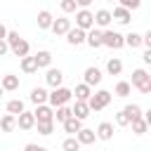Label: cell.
<instances>
[{
    "instance_id": "6da1fadb",
    "label": "cell",
    "mask_w": 151,
    "mask_h": 151,
    "mask_svg": "<svg viewBox=\"0 0 151 151\" xmlns=\"http://www.w3.org/2000/svg\"><path fill=\"white\" fill-rule=\"evenodd\" d=\"M71 97H73V92H71L68 87H57V90H52V92L47 94V101H50L52 109H59V106H68Z\"/></svg>"
},
{
    "instance_id": "7a4b0ae2",
    "label": "cell",
    "mask_w": 151,
    "mask_h": 151,
    "mask_svg": "<svg viewBox=\"0 0 151 151\" xmlns=\"http://www.w3.org/2000/svg\"><path fill=\"white\" fill-rule=\"evenodd\" d=\"M90 111H101L111 104V92L109 90H99V92H92V97L85 101Z\"/></svg>"
},
{
    "instance_id": "3957f363",
    "label": "cell",
    "mask_w": 151,
    "mask_h": 151,
    "mask_svg": "<svg viewBox=\"0 0 151 151\" xmlns=\"http://www.w3.org/2000/svg\"><path fill=\"white\" fill-rule=\"evenodd\" d=\"M132 85H134L142 94H149V92H151V76L146 73V68H134V71H132Z\"/></svg>"
},
{
    "instance_id": "277c9868",
    "label": "cell",
    "mask_w": 151,
    "mask_h": 151,
    "mask_svg": "<svg viewBox=\"0 0 151 151\" xmlns=\"http://www.w3.org/2000/svg\"><path fill=\"white\" fill-rule=\"evenodd\" d=\"M101 45H106L111 50H120L125 45L123 33H118V31H101Z\"/></svg>"
},
{
    "instance_id": "5b68a950",
    "label": "cell",
    "mask_w": 151,
    "mask_h": 151,
    "mask_svg": "<svg viewBox=\"0 0 151 151\" xmlns=\"http://www.w3.org/2000/svg\"><path fill=\"white\" fill-rule=\"evenodd\" d=\"M76 28H80V31H90V28H94V17H92V12L90 9H78L76 12Z\"/></svg>"
},
{
    "instance_id": "8992f818",
    "label": "cell",
    "mask_w": 151,
    "mask_h": 151,
    "mask_svg": "<svg viewBox=\"0 0 151 151\" xmlns=\"http://www.w3.org/2000/svg\"><path fill=\"white\" fill-rule=\"evenodd\" d=\"M33 118H35V123H54V109L42 104L33 111Z\"/></svg>"
},
{
    "instance_id": "52a82bcc",
    "label": "cell",
    "mask_w": 151,
    "mask_h": 151,
    "mask_svg": "<svg viewBox=\"0 0 151 151\" xmlns=\"http://www.w3.org/2000/svg\"><path fill=\"white\" fill-rule=\"evenodd\" d=\"M71 28H73V26H71V19H68V17H59V19L52 21V33H54V35H66Z\"/></svg>"
},
{
    "instance_id": "ba28073f",
    "label": "cell",
    "mask_w": 151,
    "mask_h": 151,
    "mask_svg": "<svg viewBox=\"0 0 151 151\" xmlns=\"http://www.w3.org/2000/svg\"><path fill=\"white\" fill-rule=\"evenodd\" d=\"M45 80H47V85H50L52 90H57V87H61V83H64V73H61L59 68H47Z\"/></svg>"
},
{
    "instance_id": "9c48e42d",
    "label": "cell",
    "mask_w": 151,
    "mask_h": 151,
    "mask_svg": "<svg viewBox=\"0 0 151 151\" xmlns=\"http://www.w3.org/2000/svg\"><path fill=\"white\" fill-rule=\"evenodd\" d=\"M83 78H85L83 83H85L87 87H92V85H99V83H101V71H99L97 66H87Z\"/></svg>"
},
{
    "instance_id": "30bf717a",
    "label": "cell",
    "mask_w": 151,
    "mask_h": 151,
    "mask_svg": "<svg viewBox=\"0 0 151 151\" xmlns=\"http://www.w3.org/2000/svg\"><path fill=\"white\" fill-rule=\"evenodd\" d=\"M0 87H2V92H14V90H19V76L5 73L2 80H0Z\"/></svg>"
},
{
    "instance_id": "8fae6325",
    "label": "cell",
    "mask_w": 151,
    "mask_h": 151,
    "mask_svg": "<svg viewBox=\"0 0 151 151\" xmlns=\"http://www.w3.org/2000/svg\"><path fill=\"white\" fill-rule=\"evenodd\" d=\"M17 127H19V130H33V127H35V118H33V113H31V111L19 113V116H17Z\"/></svg>"
},
{
    "instance_id": "7c38bea8",
    "label": "cell",
    "mask_w": 151,
    "mask_h": 151,
    "mask_svg": "<svg viewBox=\"0 0 151 151\" xmlns=\"http://www.w3.org/2000/svg\"><path fill=\"white\" fill-rule=\"evenodd\" d=\"M97 139H101V142H111L113 139V123H109V120H104V123H99V127H97Z\"/></svg>"
},
{
    "instance_id": "4fadbf2b",
    "label": "cell",
    "mask_w": 151,
    "mask_h": 151,
    "mask_svg": "<svg viewBox=\"0 0 151 151\" xmlns=\"http://www.w3.org/2000/svg\"><path fill=\"white\" fill-rule=\"evenodd\" d=\"M92 17H94V26H99V28H106V26L113 21V19H111V9H104V7L97 9Z\"/></svg>"
},
{
    "instance_id": "5bb4252c",
    "label": "cell",
    "mask_w": 151,
    "mask_h": 151,
    "mask_svg": "<svg viewBox=\"0 0 151 151\" xmlns=\"http://www.w3.org/2000/svg\"><path fill=\"white\" fill-rule=\"evenodd\" d=\"M85 42H87L92 50L101 47V31H99V28H90V31L85 33Z\"/></svg>"
},
{
    "instance_id": "9a60e30c",
    "label": "cell",
    "mask_w": 151,
    "mask_h": 151,
    "mask_svg": "<svg viewBox=\"0 0 151 151\" xmlns=\"http://www.w3.org/2000/svg\"><path fill=\"white\" fill-rule=\"evenodd\" d=\"M47 94H50V92H47L45 87H33V90H31V94H28V99H31L35 106H42V104L47 101Z\"/></svg>"
},
{
    "instance_id": "2e32d148",
    "label": "cell",
    "mask_w": 151,
    "mask_h": 151,
    "mask_svg": "<svg viewBox=\"0 0 151 151\" xmlns=\"http://www.w3.org/2000/svg\"><path fill=\"white\" fill-rule=\"evenodd\" d=\"M66 42L68 45H83L85 42V31H80V28H71L68 33H66Z\"/></svg>"
},
{
    "instance_id": "e0dca14e",
    "label": "cell",
    "mask_w": 151,
    "mask_h": 151,
    "mask_svg": "<svg viewBox=\"0 0 151 151\" xmlns=\"http://www.w3.org/2000/svg\"><path fill=\"white\" fill-rule=\"evenodd\" d=\"M71 113H73V118H78V120L83 123V120L90 116V109H87V104H85V101H76V104L71 106Z\"/></svg>"
},
{
    "instance_id": "ac0fdd59",
    "label": "cell",
    "mask_w": 151,
    "mask_h": 151,
    "mask_svg": "<svg viewBox=\"0 0 151 151\" xmlns=\"http://www.w3.org/2000/svg\"><path fill=\"white\" fill-rule=\"evenodd\" d=\"M76 139H78V144H80V146H87V144H92V142L97 139V134H94V130H90V127H83V130L76 134Z\"/></svg>"
},
{
    "instance_id": "d6986e66",
    "label": "cell",
    "mask_w": 151,
    "mask_h": 151,
    "mask_svg": "<svg viewBox=\"0 0 151 151\" xmlns=\"http://www.w3.org/2000/svg\"><path fill=\"white\" fill-rule=\"evenodd\" d=\"M111 19H116L118 24H123V26H125V24H130L132 14H130L127 9H123V7L118 5V7H113V12H111Z\"/></svg>"
},
{
    "instance_id": "ffe728a7",
    "label": "cell",
    "mask_w": 151,
    "mask_h": 151,
    "mask_svg": "<svg viewBox=\"0 0 151 151\" xmlns=\"http://www.w3.org/2000/svg\"><path fill=\"white\" fill-rule=\"evenodd\" d=\"M35 66L38 68H50V64H52V52H47V50H40L35 57Z\"/></svg>"
},
{
    "instance_id": "44dd1931",
    "label": "cell",
    "mask_w": 151,
    "mask_h": 151,
    "mask_svg": "<svg viewBox=\"0 0 151 151\" xmlns=\"http://www.w3.org/2000/svg\"><path fill=\"white\" fill-rule=\"evenodd\" d=\"M71 92L76 94V101H87V99L92 97V87H87L85 83L76 85V90H71Z\"/></svg>"
},
{
    "instance_id": "7402d4cb",
    "label": "cell",
    "mask_w": 151,
    "mask_h": 151,
    "mask_svg": "<svg viewBox=\"0 0 151 151\" xmlns=\"http://www.w3.org/2000/svg\"><path fill=\"white\" fill-rule=\"evenodd\" d=\"M61 125H64V130L68 132V137H76V134H78V132L83 130V123H80L78 118H73V116H71V118H68L66 123H61Z\"/></svg>"
},
{
    "instance_id": "603a6c76",
    "label": "cell",
    "mask_w": 151,
    "mask_h": 151,
    "mask_svg": "<svg viewBox=\"0 0 151 151\" xmlns=\"http://www.w3.org/2000/svg\"><path fill=\"white\" fill-rule=\"evenodd\" d=\"M123 113L127 116L130 123H132V120H139V118H142V106H139V104H127V106L123 109Z\"/></svg>"
},
{
    "instance_id": "cb8c5ba5",
    "label": "cell",
    "mask_w": 151,
    "mask_h": 151,
    "mask_svg": "<svg viewBox=\"0 0 151 151\" xmlns=\"http://www.w3.org/2000/svg\"><path fill=\"white\" fill-rule=\"evenodd\" d=\"M52 21H54V17L47 12V9H42V12H38V28H52Z\"/></svg>"
},
{
    "instance_id": "d4e9b609",
    "label": "cell",
    "mask_w": 151,
    "mask_h": 151,
    "mask_svg": "<svg viewBox=\"0 0 151 151\" xmlns=\"http://www.w3.org/2000/svg\"><path fill=\"white\" fill-rule=\"evenodd\" d=\"M12 52H14V57H21V59H24V57H28V52H31L28 40H24V38H21V40H19V42L12 47Z\"/></svg>"
},
{
    "instance_id": "484cf974",
    "label": "cell",
    "mask_w": 151,
    "mask_h": 151,
    "mask_svg": "<svg viewBox=\"0 0 151 151\" xmlns=\"http://www.w3.org/2000/svg\"><path fill=\"white\" fill-rule=\"evenodd\" d=\"M106 71H109L111 76H120V73H123V61H120L118 57H111V59L106 61Z\"/></svg>"
},
{
    "instance_id": "4316f807",
    "label": "cell",
    "mask_w": 151,
    "mask_h": 151,
    "mask_svg": "<svg viewBox=\"0 0 151 151\" xmlns=\"http://www.w3.org/2000/svg\"><path fill=\"white\" fill-rule=\"evenodd\" d=\"M24 111H26V109H24V101H21V99H9V101H7V113H9V116L17 118V116L24 113Z\"/></svg>"
},
{
    "instance_id": "83f0119b",
    "label": "cell",
    "mask_w": 151,
    "mask_h": 151,
    "mask_svg": "<svg viewBox=\"0 0 151 151\" xmlns=\"http://www.w3.org/2000/svg\"><path fill=\"white\" fill-rule=\"evenodd\" d=\"M14 127H17V118L9 116V113H5V116L0 118V130H2V132H12Z\"/></svg>"
},
{
    "instance_id": "f1b7e54d",
    "label": "cell",
    "mask_w": 151,
    "mask_h": 151,
    "mask_svg": "<svg viewBox=\"0 0 151 151\" xmlns=\"http://www.w3.org/2000/svg\"><path fill=\"white\" fill-rule=\"evenodd\" d=\"M130 92H132V85H130L127 80H118V83H116V90H113L116 97H127Z\"/></svg>"
},
{
    "instance_id": "f546056e",
    "label": "cell",
    "mask_w": 151,
    "mask_h": 151,
    "mask_svg": "<svg viewBox=\"0 0 151 151\" xmlns=\"http://www.w3.org/2000/svg\"><path fill=\"white\" fill-rule=\"evenodd\" d=\"M71 116H73V113H71V106H59V109H54V120H57V123H66Z\"/></svg>"
},
{
    "instance_id": "4dcf8cb0",
    "label": "cell",
    "mask_w": 151,
    "mask_h": 151,
    "mask_svg": "<svg viewBox=\"0 0 151 151\" xmlns=\"http://www.w3.org/2000/svg\"><path fill=\"white\" fill-rule=\"evenodd\" d=\"M123 40H125V45H127V47H132V50H134V47H142V35H139V33H134V31H132V33H127V35H123Z\"/></svg>"
},
{
    "instance_id": "1f68e13d",
    "label": "cell",
    "mask_w": 151,
    "mask_h": 151,
    "mask_svg": "<svg viewBox=\"0 0 151 151\" xmlns=\"http://www.w3.org/2000/svg\"><path fill=\"white\" fill-rule=\"evenodd\" d=\"M21 71H24V73H28V76H31V73H35V71H38L35 59H33V57H24V59H21Z\"/></svg>"
},
{
    "instance_id": "d6a6232c",
    "label": "cell",
    "mask_w": 151,
    "mask_h": 151,
    "mask_svg": "<svg viewBox=\"0 0 151 151\" xmlns=\"http://www.w3.org/2000/svg\"><path fill=\"white\" fill-rule=\"evenodd\" d=\"M130 125H132V132H134V134H144V132L149 130V123H146L144 118H139V120H132Z\"/></svg>"
},
{
    "instance_id": "836d02e7",
    "label": "cell",
    "mask_w": 151,
    "mask_h": 151,
    "mask_svg": "<svg viewBox=\"0 0 151 151\" xmlns=\"http://www.w3.org/2000/svg\"><path fill=\"white\" fill-rule=\"evenodd\" d=\"M61 149H64V151H80V144H78L76 137H66V139L61 142Z\"/></svg>"
},
{
    "instance_id": "e575fe53",
    "label": "cell",
    "mask_w": 151,
    "mask_h": 151,
    "mask_svg": "<svg viewBox=\"0 0 151 151\" xmlns=\"http://www.w3.org/2000/svg\"><path fill=\"white\" fill-rule=\"evenodd\" d=\"M35 127H38V132L45 134V137L54 132V123H35Z\"/></svg>"
},
{
    "instance_id": "d590c367",
    "label": "cell",
    "mask_w": 151,
    "mask_h": 151,
    "mask_svg": "<svg viewBox=\"0 0 151 151\" xmlns=\"http://www.w3.org/2000/svg\"><path fill=\"white\" fill-rule=\"evenodd\" d=\"M61 12H66V14H71V12H78V5H76V0H61Z\"/></svg>"
},
{
    "instance_id": "8d00e7d4",
    "label": "cell",
    "mask_w": 151,
    "mask_h": 151,
    "mask_svg": "<svg viewBox=\"0 0 151 151\" xmlns=\"http://www.w3.org/2000/svg\"><path fill=\"white\" fill-rule=\"evenodd\" d=\"M139 5H142L139 0H120V7H123V9H127V12H130V9H137Z\"/></svg>"
},
{
    "instance_id": "74e56055",
    "label": "cell",
    "mask_w": 151,
    "mask_h": 151,
    "mask_svg": "<svg viewBox=\"0 0 151 151\" xmlns=\"http://www.w3.org/2000/svg\"><path fill=\"white\" fill-rule=\"evenodd\" d=\"M116 125H120V127L130 125V120H127V116H125L123 111H118V113H116Z\"/></svg>"
},
{
    "instance_id": "f35d334b",
    "label": "cell",
    "mask_w": 151,
    "mask_h": 151,
    "mask_svg": "<svg viewBox=\"0 0 151 151\" xmlns=\"http://www.w3.org/2000/svg\"><path fill=\"white\" fill-rule=\"evenodd\" d=\"M24 151H47L45 146H40V144H26L24 146Z\"/></svg>"
},
{
    "instance_id": "ab89813d",
    "label": "cell",
    "mask_w": 151,
    "mask_h": 151,
    "mask_svg": "<svg viewBox=\"0 0 151 151\" xmlns=\"http://www.w3.org/2000/svg\"><path fill=\"white\" fill-rule=\"evenodd\" d=\"M142 45H144V47H149V50H151V31H149V33H144V35H142Z\"/></svg>"
},
{
    "instance_id": "60d3db41",
    "label": "cell",
    "mask_w": 151,
    "mask_h": 151,
    "mask_svg": "<svg viewBox=\"0 0 151 151\" xmlns=\"http://www.w3.org/2000/svg\"><path fill=\"white\" fill-rule=\"evenodd\" d=\"M142 61H144V64H151V50H146V52L142 54Z\"/></svg>"
},
{
    "instance_id": "b9f144b4",
    "label": "cell",
    "mask_w": 151,
    "mask_h": 151,
    "mask_svg": "<svg viewBox=\"0 0 151 151\" xmlns=\"http://www.w3.org/2000/svg\"><path fill=\"white\" fill-rule=\"evenodd\" d=\"M7 50H9V47H7V42H5V40H0V57H5V54H7Z\"/></svg>"
},
{
    "instance_id": "7bdbcfd3",
    "label": "cell",
    "mask_w": 151,
    "mask_h": 151,
    "mask_svg": "<svg viewBox=\"0 0 151 151\" xmlns=\"http://www.w3.org/2000/svg\"><path fill=\"white\" fill-rule=\"evenodd\" d=\"M5 35H7V28H5L2 21H0V40H5Z\"/></svg>"
},
{
    "instance_id": "ee69618b",
    "label": "cell",
    "mask_w": 151,
    "mask_h": 151,
    "mask_svg": "<svg viewBox=\"0 0 151 151\" xmlns=\"http://www.w3.org/2000/svg\"><path fill=\"white\" fill-rule=\"evenodd\" d=\"M0 94H2V87H0Z\"/></svg>"
}]
</instances>
